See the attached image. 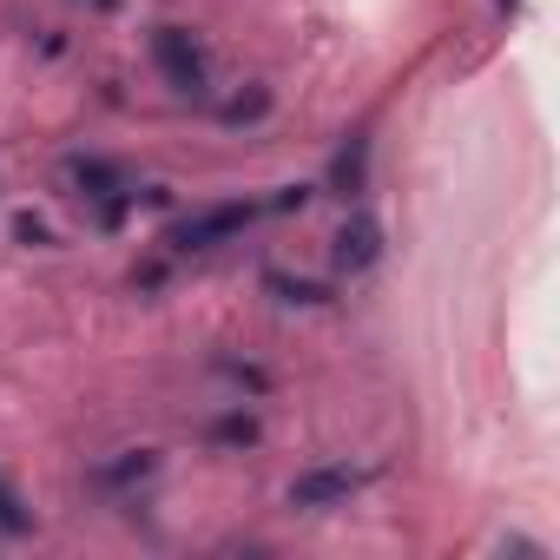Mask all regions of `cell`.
<instances>
[{
    "instance_id": "cell-3",
    "label": "cell",
    "mask_w": 560,
    "mask_h": 560,
    "mask_svg": "<svg viewBox=\"0 0 560 560\" xmlns=\"http://www.w3.org/2000/svg\"><path fill=\"white\" fill-rule=\"evenodd\" d=\"M383 257V224L370 218V211H350L343 224H337V244H330V264L337 270H370Z\"/></svg>"
},
{
    "instance_id": "cell-2",
    "label": "cell",
    "mask_w": 560,
    "mask_h": 560,
    "mask_svg": "<svg viewBox=\"0 0 560 560\" xmlns=\"http://www.w3.org/2000/svg\"><path fill=\"white\" fill-rule=\"evenodd\" d=\"M152 54H159V67H165V80H172L178 93H205V54H198V40H191L185 27H159V40H152Z\"/></svg>"
},
{
    "instance_id": "cell-5",
    "label": "cell",
    "mask_w": 560,
    "mask_h": 560,
    "mask_svg": "<svg viewBox=\"0 0 560 560\" xmlns=\"http://www.w3.org/2000/svg\"><path fill=\"white\" fill-rule=\"evenodd\" d=\"M27 527H34V514L21 508V494L8 481H0V534H27Z\"/></svg>"
},
{
    "instance_id": "cell-1",
    "label": "cell",
    "mask_w": 560,
    "mask_h": 560,
    "mask_svg": "<svg viewBox=\"0 0 560 560\" xmlns=\"http://www.w3.org/2000/svg\"><path fill=\"white\" fill-rule=\"evenodd\" d=\"M250 224V205H205V211H191V218H178V231H172V244L178 250H211V244H224V237H237Z\"/></svg>"
},
{
    "instance_id": "cell-7",
    "label": "cell",
    "mask_w": 560,
    "mask_h": 560,
    "mask_svg": "<svg viewBox=\"0 0 560 560\" xmlns=\"http://www.w3.org/2000/svg\"><path fill=\"white\" fill-rule=\"evenodd\" d=\"M100 8H113V0H100Z\"/></svg>"
},
{
    "instance_id": "cell-6",
    "label": "cell",
    "mask_w": 560,
    "mask_h": 560,
    "mask_svg": "<svg viewBox=\"0 0 560 560\" xmlns=\"http://www.w3.org/2000/svg\"><path fill=\"white\" fill-rule=\"evenodd\" d=\"M14 237H21V244H54V231H47L40 218H27V211L14 218Z\"/></svg>"
},
{
    "instance_id": "cell-4",
    "label": "cell",
    "mask_w": 560,
    "mask_h": 560,
    "mask_svg": "<svg viewBox=\"0 0 560 560\" xmlns=\"http://www.w3.org/2000/svg\"><path fill=\"white\" fill-rule=\"evenodd\" d=\"M363 481H370V468H311L291 481V508H330V501L357 494Z\"/></svg>"
}]
</instances>
